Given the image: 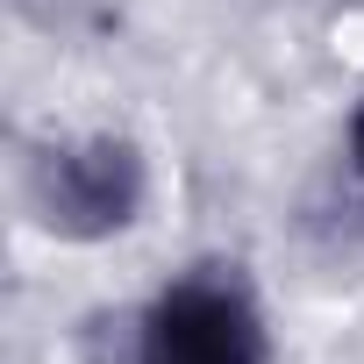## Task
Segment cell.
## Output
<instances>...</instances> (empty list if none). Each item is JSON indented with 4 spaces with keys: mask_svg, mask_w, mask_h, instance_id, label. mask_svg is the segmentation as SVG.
<instances>
[{
    "mask_svg": "<svg viewBox=\"0 0 364 364\" xmlns=\"http://www.w3.org/2000/svg\"><path fill=\"white\" fill-rule=\"evenodd\" d=\"M129 364H272V328L236 264L178 272L129 336Z\"/></svg>",
    "mask_w": 364,
    "mask_h": 364,
    "instance_id": "6da1fadb",
    "label": "cell"
},
{
    "mask_svg": "<svg viewBox=\"0 0 364 364\" xmlns=\"http://www.w3.org/2000/svg\"><path fill=\"white\" fill-rule=\"evenodd\" d=\"M150 171L129 136H72L29 157V215L65 243L122 236L143 215Z\"/></svg>",
    "mask_w": 364,
    "mask_h": 364,
    "instance_id": "7a4b0ae2",
    "label": "cell"
},
{
    "mask_svg": "<svg viewBox=\"0 0 364 364\" xmlns=\"http://www.w3.org/2000/svg\"><path fill=\"white\" fill-rule=\"evenodd\" d=\"M350 178H357V193H364V100L350 114Z\"/></svg>",
    "mask_w": 364,
    "mask_h": 364,
    "instance_id": "3957f363",
    "label": "cell"
}]
</instances>
